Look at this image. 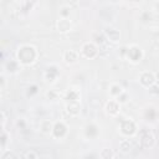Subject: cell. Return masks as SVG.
<instances>
[{"instance_id":"obj_1","label":"cell","mask_w":159,"mask_h":159,"mask_svg":"<svg viewBox=\"0 0 159 159\" xmlns=\"http://www.w3.org/2000/svg\"><path fill=\"white\" fill-rule=\"evenodd\" d=\"M15 58L21 66H31L39 58V50L32 43H21L16 48Z\"/></svg>"},{"instance_id":"obj_2","label":"cell","mask_w":159,"mask_h":159,"mask_svg":"<svg viewBox=\"0 0 159 159\" xmlns=\"http://www.w3.org/2000/svg\"><path fill=\"white\" fill-rule=\"evenodd\" d=\"M122 50H123L122 56L133 65L142 62V60L144 58V50L137 43H130V45L123 47Z\"/></svg>"},{"instance_id":"obj_3","label":"cell","mask_w":159,"mask_h":159,"mask_svg":"<svg viewBox=\"0 0 159 159\" xmlns=\"http://www.w3.org/2000/svg\"><path fill=\"white\" fill-rule=\"evenodd\" d=\"M138 140H139V144L142 148H145V149H150L155 145L157 143V137L155 134L153 133L152 129L149 128H142L138 130Z\"/></svg>"},{"instance_id":"obj_4","label":"cell","mask_w":159,"mask_h":159,"mask_svg":"<svg viewBox=\"0 0 159 159\" xmlns=\"http://www.w3.org/2000/svg\"><path fill=\"white\" fill-rule=\"evenodd\" d=\"M118 130L119 133L122 134L123 138H133L138 134V125L137 123L130 119V118H127V119H123L119 125H118Z\"/></svg>"},{"instance_id":"obj_5","label":"cell","mask_w":159,"mask_h":159,"mask_svg":"<svg viewBox=\"0 0 159 159\" xmlns=\"http://www.w3.org/2000/svg\"><path fill=\"white\" fill-rule=\"evenodd\" d=\"M80 55L87 60H93L99 55V48L93 41H87V42L82 43Z\"/></svg>"},{"instance_id":"obj_6","label":"cell","mask_w":159,"mask_h":159,"mask_svg":"<svg viewBox=\"0 0 159 159\" xmlns=\"http://www.w3.org/2000/svg\"><path fill=\"white\" fill-rule=\"evenodd\" d=\"M138 81H139V83H140V86H142V87H144V88H148V89H149L152 86L157 84L158 78H157V75H155L153 71L144 70V71H142V72L139 73Z\"/></svg>"},{"instance_id":"obj_7","label":"cell","mask_w":159,"mask_h":159,"mask_svg":"<svg viewBox=\"0 0 159 159\" xmlns=\"http://www.w3.org/2000/svg\"><path fill=\"white\" fill-rule=\"evenodd\" d=\"M60 78V67L55 63L52 65H48L45 71H43V80L46 83H50V84H53L58 81Z\"/></svg>"},{"instance_id":"obj_8","label":"cell","mask_w":159,"mask_h":159,"mask_svg":"<svg viewBox=\"0 0 159 159\" xmlns=\"http://www.w3.org/2000/svg\"><path fill=\"white\" fill-rule=\"evenodd\" d=\"M68 135V125L63 120H56L53 124V129L51 137L56 140H62Z\"/></svg>"},{"instance_id":"obj_9","label":"cell","mask_w":159,"mask_h":159,"mask_svg":"<svg viewBox=\"0 0 159 159\" xmlns=\"http://www.w3.org/2000/svg\"><path fill=\"white\" fill-rule=\"evenodd\" d=\"M103 34H104V36H106L107 41H108L109 43H113V45L118 43V42L120 41V37H122V35H120V31H119L118 29H116V27L111 26V25L104 27V30H103Z\"/></svg>"},{"instance_id":"obj_10","label":"cell","mask_w":159,"mask_h":159,"mask_svg":"<svg viewBox=\"0 0 159 159\" xmlns=\"http://www.w3.org/2000/svg\"><path fill=\"white\" fill-rule=\"evenodd\" d=\"M120 109H122V104L118 103L117 99L111 98L104 103V112L109 117H117L120 113Z\"/></svg>"},{"instance_id":"obj_11","label":"cell","mask_w":159,"mask_h":159,"mask_svg":"<svg viewBox=\"0 0 159 159\" xmlns=\"http://www.w3.org/2000/svg\"><path fill=\"white\" fill-rule=\"evenodd\" d=\"M21 65L17 62V60L16 58H10V60H7L5 63H4V67H2V72L6 75H15V73H17L20 70H21Z\"/></svg>"},{"instance_id":"obj_12","label":"cell","mask_w":159,"mask_h":159,"mask_svg":"<svg viewBox=\"0 0 159 159\" xmlns=\"http://www.w3.org/2000/svg\"><path fill=\"white\" fill-rule=\"evenodd\" d=\"M72 27H73V24H72V20L70 17H67V19L60 17L56 21V30L60 34H67L72 30Z\"/></svg>"},{"instance_id":"obj_13","label":"cell","mask_w":159,"mask_h":159,"mask_svg":"<svg viewBox=\"0 0 159 159\" xmlns=\"http://www.w3.org/2000/svg\"><path fill=\"white\" fill-rule=\"evenodd\" d=\"M63 98L66 99V103H75V102H80L81 103V92L77 88H68L66 89Z\"/></svg>"},{"instance_id":"obj_14","label":"cell","mask_w":159,"mask_h":159,"mask_svg":"<svg viewBox=\"0 0 159 159\" xmlns=\"http://www.w3.org/2000/svg\"><path fill=\"white\" fill-rule=\"evenodd\" d=\"M80 60V52L76 50H66L62 53V61L66 65H75Z\"/></svg>"},{"instance_id":"obj_15","label":"cell","mask_w":159,"mask_h":159,"mask_svg":"<svg viewBox=\"0 0 159 159\" xmlns=\"http://www.w3.org/2000/svg\"><path fill=\"white\" fill-rule=\"evenodd\" d=\"M124 91H125V89L123 88V86L119 84V83H117V82L111 83L109 87H108V94H109V97H111L112 99H117Z\"/></svg>"},{"instance_id":"obj_16","label":"cell","mask_w":159,"mask_h":159,"mask_svg":"<svg viewBox=\"0 0 159 159\" xmlns=\"http://www.w3.org/2000/svg\"><path fill=\"white\" fill-rule=\"evenodd\" d=\"M53 124H55V122L51 120V119H46V118L42 119V120L40 122V124H39L40 132H41L42 134H45V135H51L52 129H53Z\"/></svg>"},{"instance_id":"obj_17","label":"cell","mask_w":159,"mask_h":159,"mask_svg":"<svg viewBox=\"0 0 159 159\" xmlns=\"http://www.w3.org/2000/svg\"><path fill=\"white\" fill-rule=\"evenodd\" d=\"M16 5H17V9L15 11H17L19 14H29L32 10V7L36 5V2L35 1H27V0H25V1L16 2Z\"/></svg>"},{"instance_id":"obj_18","label":"cell","mask_w":159,"mask_h":159,"mask_svg":"<svg viewBox=\"0 0 159 159\" xmlns=\"http://www.w3.org/2000/svg\"><path fill=\"white\" fill-rule=\"evenodd\" d=\"M65 111L68 116L71 117H77L81 113V103L80 102H75V103H66L65 106Z\"/></svg>"},{"instance_id":"obj_19","label":"cell","mask_w":159,"mask_h":159,"mask_svg":"<svg viewBox=\"0 0 159 159\" xmlns=\"http://www.w3.org/2000/svg\"><path fill=\"white\" fill-rule=\"evenodd\" d=\"M98 133H99V128H98V125H97L96 123H89V124H87L86 128H84V134H86V137L89 138V139L96 138V137L98 135Z\"/></svg>"},{"instance_id":"obj_20","label":"cell","mask_w":159,"mask_h":159,"mask_svg":"<svg viewBox=\"0 0 159 159\" xmlns=\"http://www.w3.org/2000/svg\"><path fill=\"white\" fill-rule=\"evenodd\" d=\"M133 150V143L129 138H123L119 142V152L123 154H129Z\"/></svg>"},{"instance_id":"obj_21","label":"cell","mask_w":159,"mask_h":159,"mask_svg":"<svg viewBox=\"0 0 159 159\" xmlns=\"http://www.w3.org/2000/svg\"><path fill=\"white\" fill-rule=\"evenodd\" d=\"M9 142H10V133L6 130V128H1V135H0V148H1V152L7 149Z\"/></svg>"},{"instance_id":"obj_22","label":"cell","mask_w":159,"mask_h":159,"mask_svg":"<svg viewBox=\"0 0 159 159\" xmlns=\"http://www.w3.org/2000/svg\"><path fill=\"white\" fill-rule=\"evenodd\" d=\"M114 155H116L114 150H113L112 148H109V147L102 148V149L99 150V153H98V157H99L101 159H113Z\"/></svg>"},{"instance_id":"obj_23","label":"cell","mask_w":159,"mask_h":159,"mask_svg":"<svg viewBox=\"0 0 159 159\" xmlns=\"http://www.w3.org/2000/svg\"><path fill=\"white\" fill-rule=\"evenodd\" d=\"M39 89H40V87H39L36 83H31V84H29V86L26 87V89H25V96H26L27 98H34V97L37 96Z\"/></svg>"},{"instance_id":"obj_24","label":"cell","mask_w":159,"mask_h":159,"mask_svg":"<svg viewBox=\"0 0 159 159\" xmlns=\"http://www.w3.org/2000/svg\"><path fill=\"white\" fill-rule=\"evenodd\" d=\"M71 6L68 5V4H63L61 7H60V10H58V14H60V17H65V19H67V17H70V14H71Z\"/></svg>"},{"instance_id":"obj_25","label":"cell","mask_w":159,"mask_h":159,"mask_svg":"<svg viewBox=\"0 0 159 159\" xmlns=\"http://www.w3.org/2000/svg\"><path fill=\"white\" fill-rule=\"evenodd\" d=\"M0 159H19V157L12 150L6 149V150H2L1 152V158Z\"/></svg>"},{"instance_id":"obj_26","label":"cell","mask_w":159,"mask_h":159,"mask_svg":"<svg viewBox=\"0 0 159 159\" xmlns=\"http://www.w3.org/2000/svg\"><path fill=\"white\" fill-rule=\"evenodd\" d=\"M58 97H60V93L57 91H55V89H48L46 92V98L50 99V101H57Z\"/></svg>"},{"instance_id":"obj_27","label":"cell","mask_w":159,"mask_h":159,"mask_svg":"<svg viewBox=\"0 0 159 159\" xmlns=\"http://www.w3.org/2000/svg\"><path fill=\"white\" fill-rule=\"evenodd\" d=\"M24 159H39V154L34 149H29L24 153Z\"/></svg>"},{"instance_id":"obj_28","label":"cell","mask_w":159,"mask_h":159,"mask_svg":"<svg viewBox=\"0 0 159 159\" xmlns=\"http://www.w3.org/2000/svg\"><path fill=\"white\" fill-rule=\"evenodd\" d=\"M15 125H16L17 129H20V130L27 129V122H26L24 118H17V119L15 120Z\"/></svg>"},{"instance_id":"obj_29","label":"cell","mask_w":159,"mask_h":159,"mask_svg":"<svg viewBox=\"0 0 159 159\" xmlns=\"http://www.w3.org/2000/svg\"><path fill=\"white\" fill-rule=\"evenodd\" d=\"M128 99H129V94H128V92L127 91H124L118 98H117V102L118 103H120V104H124V103H127L128 102Z\"/></svg>"},{"instance_id":"obj_30","label":"cell","mask_w":159,"mask_h":159,"mask_svg":"<svg viewBox=\"0 0 159 159\" xmlns=\"http://www.w3.org/2000/svg\"><path fill=\"white\" fill-rule=\"evenodd\" d=\"M140 20L144 22H148L152 20V12L150 11H142L140 12Z\"/></svg>"},{"instance_id":"obj_31","label":"cell","mask_w":159,"mask_h":159,"mask_svg":"<svg viewBox=\"0 0 159 159\" xmlns=\"http://www.w3.org/2000/svg\"><path fill=\"white\" fill-rule=\"evenodd\" d=\"M5 84H6V75L4 72H1V75H0V89H1V92H4Z\"/></svg>"},{"instance_id":"obj_32","label":"cell","mask_w":159,"mask_h":159,"mask_svg":"<svg viewBox=\"0 0 159 159\" xmlns=\"http://www.w3.org/2000/svg\"><path fill=\"white\" fill-rule=\"evenodd\" d=\"M149 93L153 94V96H158V94H159V84L157 83V84L152 86V87L149 88Z\"/></svg>"},{"instance_id":"obj_33","label":"cell","mask_w":159,"mask_h":159,"mask_svg":"<svg viewBox=\"0 0 159 159\" xmlns=\"http://www.w3.org/2000/svg\"><path fill=\"white\" fill-rule=\"evenodd\" d=\"M153 9H154L157 12H159V1H157V2L153 4Z\"/></svg>"},{"instance_id":"obj_34","label":"cell","mask_w":159,"mask_h":159,"mask_svg":"<svg viewBox=\"0 0 159 159\" xmlns=\"http://www.w3.org/2000/svg\"><path fill=\"white\" fill-rule=\"evenodd\" d=\"M137 159H144V158H142V157H140V158H137Z\"/></svg>"}]
</instances>
